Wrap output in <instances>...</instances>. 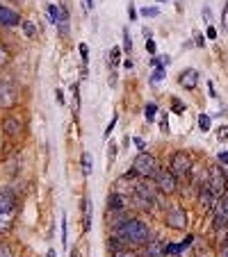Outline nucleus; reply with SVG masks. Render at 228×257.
Listing matches in <instances>:
<instances>
[{"instance_id":"9","label":"nucleus","mask_w":228,"mask_h":257,"mask_svg":"<svg viewBox=\"0 0 228 257\" xmlns=\"http://www.w3.org/2000/svg\"><path fill=\"white\" fill-rule=\"evenodd\" d=\"M164 223H167L169 227H174V230H185V225H187L185 209H180V207L169 209V214H167V219H164Z\"/></svg>"},{"instance_id":"28","label":"nucleus","mask_w":228,"mask_h":257,"mask_svg":"<svg viewBox=\"0 0 228 257\" xmlns=\"http://www.w3.org/2000/svg\"><path fill=\"white\" fill-rule=\"evenodd\" d=\"M0 257H14L12 255V248H9V244H7V241H0Z\"/></svg>"},{"instance_id":"11","label":"nucleus","mask_w":228,"mask_h":257,"mask_svg":"<svg viewBox=\"0 0 228 257\" xmlns=\"http://www.w3.org/2000/svg\"><path fill=\"white\" fill-rule=\"evenodd\" d=\"M215 200H217L215 192H212V189H210V185H208V180H205L203 185H201V189H198V203L203 205L205 209H212Z\"/></svg>"},{"instance_id":"33","label":"nucleus","mask_w":228,"mask_h":257,"mask_svg":"<svg viewBox=\"0 0 228 257\" xmlns=\"http://www.w3.org/2000/svg\"><path fill=\"white\" fill-rule=\"evenodd\" d=\"M217 139H219V141H228V126H222V130H219Z\"/></svg>"},{"instance_id":"23","label":"nucleus","mask_w":228,"mask_h":257,"mask_svg":"<svg viewBox=\"0 0 228 257\" xmlns=\"http://www.w3.org/2000/svg\"><path fill=\"white\" fill-rule=\"evenodd\" d=\"M198 128H201V132L210 130V116H208V114H201V116H198Z\"/></svg>"},{"instance_id":"5","label":"nucleus","mask_w":228,"mask_h":257,"mask_svg":"<svg viewBox=\"0 0 228 257\" xmlns=\"http://www.w3.org/2000/svg\"><path fill=\"white\" fill-rule=\"evenodd\" d=\"M190 171H192V157H190V153H183V150L174 153V157H171V173L176 178H183Z\"/></svg>"},{"instance_id":"16","label":"nucleus","mask_w":228,"mask_h":257,"mask_svg":"<svg viewBox=\"0 0 228 257\" xmlns=\"http://www.w3.org/2000/svg\"><path fill=\"white\" fill-rule=\"evenodd\" d=\"M46 9H48V21H50V23L60 25L62 23V7L60 5H48Z\"/></svg>"},{"instance_id":"2","label":"nucleus","mask_w":228,"mask_h":257,"mask_svg":"<svg viewBox=\"0 0 228 257\" xmlns=\"http://www.w3.org/2000/svg\"><path fill=\"white\" fill-rule=\"evenodd\" d=\"M16 219V196L9 189H0V232L7 234Z\"/></svg>"},{"instance_id":"36","label":"nucleus","mask_w":228,"mask_h":257,"mask_svg":"<svg viewBox=\"0 0 228 257\" xmlns=\"http://www.w3.org/2000/svg\"><path fill=\"white\" fill-rule=\"evenodd\" d=\"M203 21H205V23H212V12H210V7H203Z\"/></svg>"},{"instance_id":"21","label":"nucleus","mask_w":228,"mask_h":257,"mask_svg":"<svg viewBox=\"0 0 228 257\" xmlns=\"http://www.w3.org/2000/svg\"><path fill=\"white\" fill-rule=\"evenodd\" d=\"M164 75H167V71H164V64H162V66H157L155 71H153V75H151V82L157 84L160 80H164Z\"/></svg>"},{"instance_id":"24","label":"nucleus","mask_w":228,"mask_h":257,"mask_svg":"<svg viewBox=\"0 0 228 257\" xmlns=\"http://www.w3.org/2000/svg\"><path fill=\"white\" fill-rule=\"evenodd\" d=\"M114 160H116V144H110V150H108V171L114 166Z\"/></svg>"},{"instance_id":"22","label":"nucleus","mask_w":228,"mask_h":257,"mask_svg":"<svg viewBox=\"0 0 228 257\" xmlns=\"http://www.w3.org/2000/svg\"><path fill=\"white\" fill-rule=\"evenodd\" d=\"M155 112H157V105L155 102H149L144 107V116H146V121H153L155 119Z\"/></svg>"},{"instance_id":"6","label":"nucleus","mask_w":228,"mask_h":257,"mask_svg":"<svg viewBox=\"0 0 228 257\" xmlns=\"http://www.w3.org/2000/svg\"><path fill=\"white\" fill-rule=\"evenodd\" d=\"M208 185H210V189L215 192V196H224V193L228 192V178L222 173V168L219 166H212L210 173H208Z\"/></svg>"},{"instance_id":"30","label":"nucleus","mask_w":228,"mask_h":257,"mask_svg":"<svg viewBox=\"0 0 228 257\" xmlns=\"http://www.w3.org/2000/svg\"><path fill=\"white\" fill-rule=\"evenodd\" d=\"M78 48H80V55H82L84 66H87V62H89V48H87V43H80Z\"/></svg>"},{"instance_id":"50","label":"nucleus","mask_w":228,"mask_h":257,"mask_svg":"<svg viewBox=\"0 0 228 257\" xmlns=\"http://www.w3.org/2000/svg\"><path fill=\"white\" fill-rule=\"evenodd\" d=\"M71 257H78V253H73V255H71Z\"/></svg>"},{"instance_id":"26","label":"nucleus","mask_w":228,"mask_h":257,"mask_svg":"<svg viewBox=\"0 0 228 257\" xmlns=\"http://www.w3.org/2000/svg\"><path fill=\"white\" fill-rule=\"evenodd\" d=\"M7 62H9V50H7L5 46L0 43V68H2V66H7Z\"/></svg>"},{"instance_id":"19","label":"nucleus","mask_w":228,"mask_h":257,"mask_svg":"<svg viewBox=\"0 0 228 257\" xmlns=\"http://www.w3.org/2000/svg\"><path fill=\"white\" fill-rule=\"evenodd\" d=\"M82 173H84V178H89V173H91V155L89 153H82Z\"/></svg>"},{"instance_id":"4","label":"nucleus","mask_w":228,"mask_h":257,"mask_svg":"<svg viewBox=\"0 0 228 257\" xmlns=\"http://www.w3.org/2000/svg\"><path fill=\"white\" fill-rule=\"evenodd\" d=\"M212 219H215L217 230L228 227V192L215 200V205H212Z\"/></svg>"},{"instance_id":"39","label":"nucleus","mask_w":228,"mask_h":257,"mask_svg":"<svg viewBox=\"0 0 228 257\" xmlns=\"http://www.w3.org/2000/svg\"><path fill=\"white\" fill-rule=\"evenodd\" d=\"M222 23H224V28L228 30V2H226V7H224V18H222Z\"/></svg>"},{"instance_id":"40","label":"nucleus","mask_w":228,"mask_h":257,"mask_svg":"<svg viewBox=\"0 0 228 257\" xmlns=\"http://www.w3.org/2000/svg\"><path fill=\"white\" fill-rule=\"evenodd\" d=\"M128 12H130V21H137V9H135V5H128Z\"/></svg>"},{"instance_id":"37","label":"nucleus","mask_w":228,"mask_h":257,"mask_svg":"<svg viewBox=\"0 0 228 257\" xmlns=\"http://www.w3.org/2000/svg\"><path fill=\"white\" fill-rule=\"evenodd\" d=\"M112 257H139V255H135V253H128V251H116Z\"/></svg>"},{"instance_id":"10","label":"nucleus","mask_w":228,"mask_h":257,"mask_svg":"<svg viewBox=\"0 0 228 257\" xmlns=\"http://www.w3.org/2000/svg\"><path fill=\"white\" fill-rule=\"evenodd\" d=\"M23 23V18L18 16L16 9H12V7H0V25H7V28H12V25H18Z\"/></svg>"},{"instance_id":"8","label":"nucleus","mask_w":228,"mask_h":257,"mask_svg":"<svg viewBox=\"0 0 228 257\" xmlns=\"http://www.w3.org/2000/svg\"><path fill=\"white\" fill-rule=\"evenodd\" d=\"M155 185L160 192L164 193H174L176 189H178V185H176V175L169 171V168H160V173L155 175Z\"/></svg>"},{"instance_id":"20","label":"nucleus","mask_w":228,"mask_h":257,"mask_svg":"<svg viewBox=\"0 0 228 257\" xmlns=\"http://www.w3.org/2000/svg\"><path fill=\"white\" fill-rule=\"evenodd\" d=\"M62 246L69 248V223H66V216H62Z\"/></svg>"},{"instance_id":"29","label":"nucleus","mask_w":228,"mask_h":257,"mask_svg":"<svg viewBox=\"0 0 228 257\" xmlns=\"http://www.w3.org/2000/svg\"><path fill=\"white\" fill-rule=\"evenodd\" d=\"M116 121H119V114H114V116H112V121H110V123H108V128H105V137H110V134H112L114 126H116Z\"/></svg>"},{"instance_id":"43","label":"nucleus","mask_w":228,"mask_h":257,"mask_svg":"<svg viewBox=\"0 0 228 257\" xmlns=\"http://www.w3.org/2000/svg\"><path fill=\"white\" fill-rule=\"evenodd\" d=\"M192 241H194V237H192V234H190V237H187L185 241H180V246H183V251H185V248H187V246H190V244H192Z\"/></svg>"},{"instance_id":"18","label":"nucleus","mask_w":228,"mask_h":257,"mask_svg":"<svg viewBox=\"0 0 228 257\" xmlns=\"http://www.w3.org/2000/svg\"><path fill=\"white\" fill-rule=\"evenodd\" d=\"M23 30H25V36H30V39H35L37 36V25L32 23V21H28V18H23Z\"/></svg>"},{"instance_id":"42","label":"nucleus","mask_w":228,"mask_h":257,"mask_svg":"<svg viewBox=\"0 0 228 257\" xmlns=\"http://www.w3.org/2000/svg\"><path fill=\"white\" fill-rule=\"evenodd\" d=\"M208 39H217V30L212 25H208Z\"/></svg>"},{"instance_id":"31","label":"nucleus","mask_w":228,"mask_h":257,"mask_svg":"<svg viewBox=\"0 0 228 257\" xmlns=\"http://www.w3.org/2000/svg\"><path fill=\"white\" fill-rule=\"evenodd\" d=\"M157 14H160V9H157V7H144V9H142V16H157Z\"/></svg>"},{"instance_id":"1","label":"nucleus","mask_w":228,"mask_h":257,"mask_svg":"<svg viewBox=\"0 0 228 257\" xmlns=\"http://www.w3.org/2000/svg\"><path fill=\"white\" fill-rule=\"evenodd\" d=\"M114 237H119L123 244H132V246L149 244L151 241L149 225L144 221H139V219H123L119 225L114 227Z\"/></svg>"},{"instance_id":"27","label":"nucleus","mask_w":228,"mask_h":257,"mask_svg":"<svg viewBox=\"0 0 228 257\" xmlns=\"http://www.w3.org/2000/svg\"><path fill=\"white\" fill-rule=\"evenodd\" d=\"M121 62V48H112V53H110V64L116 66Z\"/></svg>"},{"instance_id":"12","label":"nucleus","mask_w":228,"mask_h":257,"mask_svg":"<svg viewBox=\"0 0 228 257\" xmlns=\"http://www.w3.org/2000/svg\"><path fill=\"white\" fill-rule=\"evenodd\" d=\"M178 82L180 87H185V89H196V84H198V71L196 68H187V71H183L178 75Z\"/></svg>"},{"instance_id":"52","label":"nucleus","mask_w":228,"mask_h":257,"mask_svg":"<svg viewBox=\"0 0 228 257\" xmlns=\"http://www.w3.org/2000/svg\"><path fill=\"white\" fill-rule=\"evenodd\" d=\"M201 257H208V255H201Z\"/></svg>"},{"instance_id":"7","label":"nucleus","mask_w":228,"mask_h":257,"mask_svg":"<svg viewBox=\"0 0 228 257\" xmlns=\"http://www.w3.org/2000/svg\"><path fill=\"white\" fill-rule=\"evenodd\" d=\"M146 180H149V178H146ZM146 180H142V182H137V185H135V192H137L142 205H144V207H151V205H153V200H155L157 185H153V182H146Z\"/></svg>"},{"instance_id":"25","label":"nucleus","mask_w":228,"mask_h":257,"mask_svg":"<svg viewBox=\"0 0 228 257\" xmlns=\"http://www.w3.org/2000/svg\"><path fill=\"white\" fill-rule=\"evenodd\" d=\"M123 50H126L128 55L132 53V39H130V32L123 30Z\"/></svg>"},{"instance_id":"17","label":"nucleus","mask_w":228,"mask_h":257,"mask_svg":"<svg viewBox=\"0 0 228 257\" xmlns=\"http://www.w3.org/2000/svg\"><path fill=\"white\" fill-rule=\"evenodd\" d=\"M126 207V200L119 196V193H110L108 196V209H123Z\"/></svg>"},{"instance_id":"51","label":"nucleus","mask_w":228,"mask_h":257,"mask_svg":"<svg viewBox=\"0 0 228 257\" xmlns=\"http://www.w3.org/2000/svg\"><path fill=\"white\" fill-rule=\"evenodd\" d=\"M160 2H169V0H160Z\"/></svg>"},{"instance_id":"45","label":"nucleus","mask_w":228,"mask_h":257,"mask_svg":"<svg viewBox=\"0 0 228 257\" xmlns=\"http://www.w3.org/2000/svg\"><path fill=\"white\" fill-rule=\"evenodd\" d=\"M219 161H222V164H228V153H226V150L219 153Z\"/></svg>"},{"instance_id":"15","label":"nucleus","mask_w":228,"mask_h":257,"mask_svg":"<svg viewBox=\"0 0 228 257\" xmlns=\"http://www.w3.org/2000/svg\"><path fill=\"white\" fill-rule=\"evenodd\" d=\"M82 227H84V232H89V227H91V200L89 198L82 200Z\"/></svg>"},{"instance_id":"34","label":"nucleus","mask_w":228,"mask_h":257,"mask_svg":"<svg viewBox=\"0 0 228 257\" xmlns=\"http://www.w3.org/2000/svg\"><path fill=\"white\" fill-rule=\"evenodd\" d=\"M132 141H135V146H137V150H139V153H144V150H146V141H144V139L135 137V139H132Z\"/></svg>"},{"instance_id":"14","label":"nucleus","mask_w":228,"mask_h":257,"mask_svg":"<svg viewBox=\"0 0 228 257\" xmlns=\"http://www.w3.org/2000/svg\"><path fill=\"white\" fill-rule=\"evenodd\" d=\"M2 130H5L9 137H18V132H21V123H18L14 116H7V119L2 121Z\"/></svg>"},{"instance_id":"38","label":"nucleus","mask_w":228,"mask_h":257,"mask_svg":"<svg viewBox=\"0 0 228 257\" xmlns=\"http://www.w3.org/2000/svg\"><path fill=\"white\" fill-rule=\"evenodd\" d=\"M146 48H149L151 55H155V41H153V39H146Z\"/></svg>"},{"instance_id":"32","label":"nucleus","mask_w":228,"mask_h":257,"mask_svg":"<svg viewBox=\"0 0 228 257\" xmlns=\"http://www.w3.org/2000/svg\"><path fill=\"white\" fill-rule=\"evenodd\" d=\"M171 105H174V112H176V114H183V112H185V105H180L178 98H174V100H171Z\"/></svg>"},{"instance_id":"47","label":"nucleus","mask_w":228,"mask_h":257,"mask_svg":"<svg viewBox=\"0 0 228 257\" xmlns=\"http://www.w3.org/2000/svg\"><path fill=\"white\" fill-rule=\"evenodd\" d=\"M57 100H60V105H64V96H62V91L57 89Z\"/></svg>"},{"instance_id":"49","label":"nucleus","mask_w":228,"mask_h":257,"mask_svg":"<svg viewBox=\"0 0 228 257\" xmlns=\"http://www.w3.org/2000/svg\"><path fill=\"white\" fill-rule=\"evenodd\" d=\"M46 257H57V255H55V251H50V253H48V255H46Z\"/></svg>"},{"instance_id":"35","label":"nucleus","mask_w":228,"mask_h":257,"mask_svg":"<svg viewBox=\"0 0 228 257\" xmlns=\"http://www.w3.org/2000/svg\"><path fill=\"white\" fill-rule=\"evenodd\" d=\"M160 130H162L164 134H167V132H169V121H167V114H164L162 119H160Z\"/></svg>"},{"instance_id":"48","label":"nucleus","mask_w":228,"mask_h":257,"mask_svg":"<svg viewBox=\"0 0 228 257\" xmlns=\"http://www.w3.org/2000/svg\"><path fill=\"white\" fill-rule=\"evenodd\" d=\"M87 7H94V0H87Z\"/></svg>"},{"instance_id":"41","label":"nucleus","mask_w":228,"mask_h":257,"mask_svg":"<svg viewBox=\"0 0 228 257\" xmlns=\"http://www.w3.org/2000/svg\"><path fill=\"white\" fill-rule=\"evenodd\" d=\"M194 36H196V39H194V41H196V46H201V48H203V43H205L203 34H198V32H196V34H194Z\"/></svg>"},{"instance_id":"44","label":"nucleus","mask_w":228,"mask_h":257,"mask_svg":"<svg viewBox=\"0 0 228 257\" xmlns=\"http://www.w3.org/2000/svg\"><path fill=\"white\" fill-rule=\"evenodd\" d=\"M219 257H228V241L222 246V251H219Z\"/></svg>"},{"instance_id":"13","label":"nucleus","mask_w":228,"mask_h":257,"mask_svg":"<svg viewBox=\"0 0 228 257\" xmlns=\"http://www.w3.org/2000/svg\"><path fill=\"white\" fill-rule=\"evenodd\" d=\"M146 257H167V244L157 239H151L146 244Z\"/></svg>"},{"instance_id":"46","label":"nucleus","mask_w":228,"mask_h":257,"mask_svg":"<svg viewBox=\"0 0 228 257\" xmlns=\"http://www.w3.org/2000/svg\"><path fill=\"white\" fill-rule=\"evenodd\" d=\"M208 89H210V96L215 98V96H217V94H215V84H212V82H208Z\"/></svg>"},{"instance_id":"3","label":"nucleus","mask_w":228,"mask_h":257,"mask_svg":"<svg viewBox=\"0 0 228 257\" xmlns=\"http://www.w3.org/2000/svg\"><path fill=\"white\" fill-rule=\"evenodd\" d=\"M132 168L137 171V175H142V178H155L157 173H160V166H157L155 157L151 155V153H139L137 157H135V161H132Z\"/></svg>"}]
</instances>
